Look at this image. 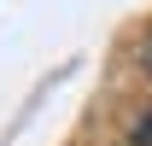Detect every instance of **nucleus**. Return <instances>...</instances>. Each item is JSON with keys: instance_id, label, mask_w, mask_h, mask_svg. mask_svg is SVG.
<instances>
[{"instance_id": "obj_2", "label": "nucleus", "mask_w": 152, "mask_h": 146, "mask_svg": "<svg viewBox=\"0 0 152 146\" xmlns=\"http://www.w3.org/2000/svg\"><path fill=\"white\" fill-rule=\"evenodd\" d=\"M140 58H146V76H152V35H146V53H140Z\"/></svg>"}, {"instance_id": "obj_1", "label": "nucleus", "mask_w": 152, "mask_h": 146, "mask_svg": "<svg viewBox=\"0 0 152 146\" xmlns=\"http://www.w3.org/2000/svg\"><path fill=\"white\" fill-rule=\"evenodd\" d=\"M134 146H152V111L140 117V123H134Z\"/></svg>"}]
</instances>
